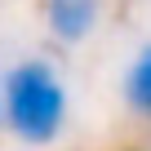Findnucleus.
I'll return each instance as SVG.
<instances>
[{
	"label": "nucleus",
	"mask_w": 151,
	"mask_h": 151,
	"mask_svg": "<svg viewBox=\"0 0 151 151\" xmlns=\"http://www.w3.org/2000/svg\"><path fill=\"white\" fill-rule=\"evenodd\" d=\"M5 116L18 138L49 142L67 120V89L45 62H22L5 80Z\"/></svg>",
	"instance_id": "f257e3e1"
},
{
	"label": "nucleus",
	"mask_w": 151,
	"mask_h": 151,
	"mask_svg": "<svg viewBox=\"0 0 151 151\" xmlns=\"http://www.w3.org/2000/svg\"><path fill=\"white\" fill-rule=\"evenodd\" d=\"M45 27L62 45L85 40L98 27V0H45Z\"/></svg>",
	"instance_id": "f03ea898"
},
{
	"label": "nucleus",
	"mask_w": 151,
	"mask_h": 151,
	"mask_svg": "<svg viewBox=\"0 0 151 151\" xmlns=\"http://www.w3.org/2000/svg\"><path fill=\"white\" fill-rule=\"evenodd\" d=\"M124 98H129L133 111H142V116L151 120V45L133 58V67H129V76H124Z\"/></svg>",
	"instance_id": "7ed1b4c3"
},
{
	"label": "nucleus",
	"mask_w": 151,
	"mask_h": 151,
	"mask_svg": "<svg viewBox=\"0 0 151 151\" xmlns=\"http://www.w3.org/2000/svg\"><path fill=\"white\" fill-rule=\"evenodd\" d=\"M0 102H5V93H0Z\"/></svg>",
	"instance_id": "20e7f679"
}]
</instances>
